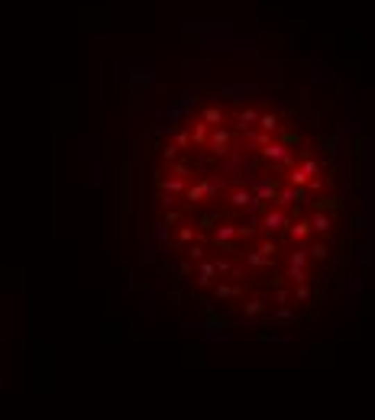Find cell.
<instances>
[{
  "label": "cell",
  "mask_w": 375,
  "mask_h": 420,
  "mask_svg": "<svg viewBox=\"0 0 375 420\" xmlns=\"http://www.w3.org/2000/svg\"><path fill=\"white\" fill-rule=\"evenodd\" d=\"M142 230L165 298L191 324L314 330L366 230L362 146L343 97L272 62L185 81L142 140Z\"/></svg>",
  "instance_id": "1"
}]
</instances>
